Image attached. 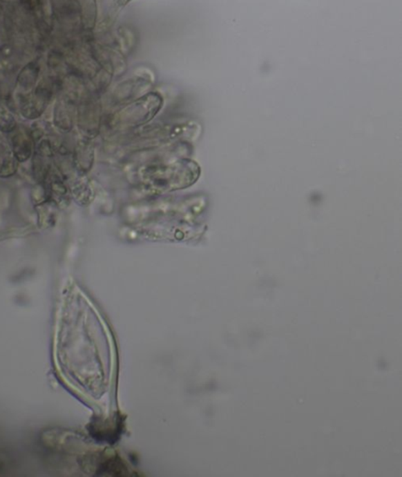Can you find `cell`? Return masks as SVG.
<instances>
[{"label": "cell", "mask_w": 402, "mask_h": 477, "mask_svg": "<svg viewBox=\"0 0 402 477\" xmlns=\"http://www.w3.org/2000/svg\"><path fill=\"white\" fill-rule=\"evenodd\" d=\"M106 335L97 316L90 321L65 322L59 340V359L77 387L90 396H101L108 387L111 356Z\"/></svg>", "instance_id": "1"}, {"label": "cell", "mask_w": 402, "mask_h": 477, "mask_svg": "<svg viewBox=\"0 0 402 477\" xmlns=\"http://www.w3.org/2000/svg\"><path fill=\"white\" fill-rule=\"evenodd\" d=\"M13 152L18 161L25 162L31 154L30 137L26 133H17L12 139Z\"/></svg>", "instance_id": "2"}, {"label": "cell", "mask_w": 402, "mask_h": 477, "mask_svg": "<svg viewBox=\"0 0 402 477\" xmlns=\"http://www.w3.org/2000/svg\"><path fill=\"white\" fill-rule=\"evenodd\" d=\"M16 157L9 149L0 150V177H10L16 171Z\"/></svg>", "instance_id": "3"}, {"label": "cell", "mask_w": 402, "mask_h": 477, "mask_svg": "<svg viewBox=\"0 0 402 477\" xmlns=\"http://www.w3.org/2000/svg\"><path fill=\"white\" fill-rule=\"evenodd\" d=\"M16 127L15 119H13L12 116L7 115V114H1L0 115V130L3 132H12Z\"/></svg>", "instance_id": "4"}, {"label": "cell", "mask_w": 402, "mask_h": 477, "mask_svg": "<svg viewBox=\"0 0 402 477\" xmlns=\"http://www.w3.org/2000/svg\"><path fill=\"white\" fill-rule=\"evenodd\" d=\"M130 1H132V0H115L117 6L119 8L124 7L125 5L129 3Z\"/></svg>", "instance_id": "5"}]
</instances>
